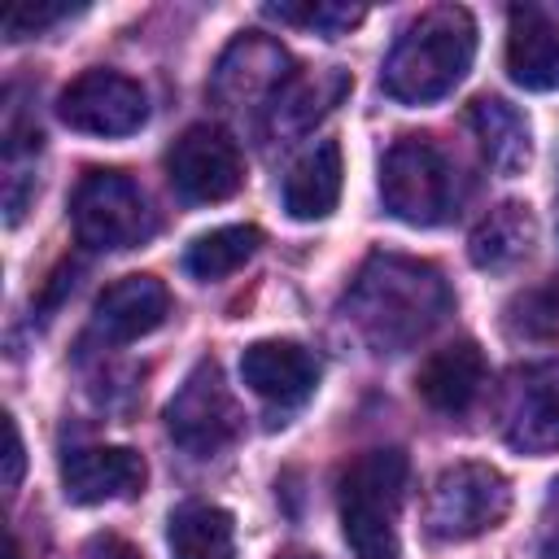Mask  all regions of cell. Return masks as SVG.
Segmentation results:
<instances>
[{"mask_svg":"<svg viewBox=\"0 0 559 559\" xmlns=\"http://www.w3.org/2000/svg\"><path fill=\"white\" fill-rule=\"evenodd\" d=\"M450 284L432 262L406 253H371L345 293V319L376 354L424 341L450 314Z\"/></svg>","mask_w":559,"mask_h":559,"instance_id":"6da1fadb","label":"cell"},{"mask_svg":"<svg viewBox=\"0 0 559 559\" xmlns=\"http://www.w3.org/2000/svg\"><path fill=\"white\" fill-rule=\"evenodd\" d=\"M472 57H476L472 13L463 4H437L424 9L415 22H406V31L384 57L380 83L402 105H428L463 83Z\"/></svg>","mask_w":559,"mask_h":559,"instance_id":"7a4b0ae2","label":"cell"},{"mask_svg":"<svg viewBox=\"0 0 559 559\" xmlns=\"http://www.w3.org/2000/svg\"><path fill=\"white\" fill-rule=\"evenodd\" d=\"M411 463L397 445L362 450L336 480L341 533L354 559H397V515L406 502Z\"/></svg>","mask_w":559,"mask_h":559,"instance_id":"3957f363","label":"cell"},{"mask_svg":"<svg viewBox=\"0 0 559 559\" xmlns=\"http://www.w3.org/2000/svg\"><path fill=\"white\" fill-rule=\"evenodd\" d=\"M380 201L411 227H437L459 210V170L428 135H402L380 162Z\"/></svg>","mask_w":559,"mask_h":559,"instance_id":"277c9868","label":"cell"},{"mask_svg":"<svg viewBox=\"0 0 559 559\" xmlns=\"http://www.w3.org/2000/svg\"><path fill=\"white\" fill-rule=\"evenodd\" d=\"M70 223L87 249H135L157 231L144 188L122 170H87L70 197Z\"/></svg>","mask_w":559,"mask_h":559,"instance_id":"5b68a950","label":"cell"},{"mask_svg":"<svg viewBox=\"0 0 559 559\" xmlns=\"http://www.w3.org/2000/svg\"><path fill=\"white\" fill-rule=\"evenodd\" d=\"M511 511V480L489 463H454L445 467L424 507L428 537L437 542H472L498 528Z\"/></svg>","mask_w":559,"mask_h":559,"instance_id":"8992f818","label":"cell"},{"mask_svg":"<svg viewBox=\"0 0 559 559\" xmlns=\"http://www.w3.org/2000/svg\"><path fill=\"white\" fill-rule=\"evenodd\" d=\"M166 432L175 437L179 450L197 459H210L240 437V406L223 384L214 358H201L166 402Z\"/></svg>","mask_w":559,"mask_h":559,"instance_id":"52a82bcc","label":"cell"},{"mask_svg":"<svg viewBox=\"0 0 559 559\" xmlns=\"http://www.w3.org/2000/svg\"><path fill=\"white\" fill-rule=\"evenodd\" d=\"M288 79H293V61H288L284 44L262 31H245L223 48V57L210 74V96L218 109H227L236 118L271 114V105Z\"/></svg>","mask_w":559,"mask_h":559,"instance_id":"ba28073f","label":"cell"},{"mask_svg":"<svg viewBox=\"0 0 559 559\" xmlns=\"http://www.w3.org/2000/svg\"><path fill=\"white\" fill-rule=\"evenodd\" d=\"M498 428L520 454L559 450V358L507 371L498 389Z\"/></svg>","mask_w":559,"mask_h":559,"instance_id":"9c48e42d","label":"cell"},{"mask_svg":"<svg viewBox=\"0 0 559 559\" xmlns=\"http://www.w3.org/2000/svg\"><path fill=\"white\" fill-rule=\"evenodd\" d=\"M166 175H170V188L183 201L210 205V201H227V197L240 192V183H245V157H240L236 140L223 127L197 122V127H188L170 144Z\"/></svg>","mask_w":559,"mask_h":559,"instance_id":"30bf717a","label":"cell"},{"mask_svg":"<svg viewBox=\"0 0 559 559\" xmlns=\"http://www.w3.org/2000/svg\"><path fill=\"white\" fill-rule=\"evenodd\" d=\"M57 118L83 135H131L148 122V96L118 70H83L57 100Z\"/></svg>","mask_w":559,"mask_h":559,"instance_id":"8fae6325","label":"cell"},{"mask_svg":"<svg viewBox=\"0 0 559 559\" xmlns=\"http://www.w3.org/2000/svg\"><path fill=\"white\" fill-rule=\"evenodd\" d=\"M148 480V467L127 445H79L61 459V489L79 507L114 502L140 493Z\"/></svg>","mask_w":559,"mask_h":559,"instance_id":"7c38bea8","label":"cell"},{"mask_svg":"<svg viewBox=\"0 0 559 559\" xmlns=\"http://www.w3.org/2000/svg\"><path fill=\"white\" fill-rule=\"evenodd\" d=\"M319 358L297 345V341H253L245 354H240V376L245 384L271 402L275 411H293L301 406L314 384H319Z\"/></svg>","mask_w":559,"mask_h":559,"instance_id":"4fadbf2b","label":"cell"},{"mask_svg":"<svg viewBox=\"0 0 559 559\" xmlns=\"http://www.w3.org/2000/svg\"><path fill=\"white\" fill-rule=\"evenodd\" d=\"M170 314V293L162 280L153 275H122L114 280L96 306H92V332L109 345H131L140 336H148L153 328H162Z\"/></svg>","mask_w":559,"mask_h":559,"instance_id":"5bb4252c","label":"cell"},{"mask_svg":"<svg viewBox=\"0 0 559 559\" xmlns=\"http://www.w3.org/2000/svg\"><path fill=\"white\" fill-rule=\"evenodd\" d=\"M507 74L524 92L559 87V22L537 4H515L507 13Z\"/></svg>","mask_w":559,"mask_h":559,"instance_id":"9a60e30c","label":"cell"},{"mask_svg":"<svg viewBox=\"0 0 559 559\" xmlns=\"http://www.w3.org/2000/svg\"><path fill=\"white\" fill-rule=\"evenodd\" d=\"M485 354L476 341H450L432 349L415 376L419 397L441 415H463L485 389Z\"/></svg>","mask_w":559,"mask_h":559,"instance_id":"2e32d148","label":"cell"},{"mask_svg":"<svg viewBox=\"0 0 559 559\" xmlns=\"http://www.w3.org/2000/svg\"><path fill=\"white\" fill-rule=\"evenodd\" d=\"M349 96V74L341 66H323V70H293V79L280 87L266 127L275 135H306L319 118H328L341 100Z\"/></svg>","mask_w":559,"mask_h":559,"instance_id":"e0dca14e","label":"cell"},{"mask_svg":"<svg viewBox=\"0 0 559 559\" xmlns=\"http://www.w3.org/2000/svg\"><path fill=\"white\" fill-rule=\"evenodd\" d=\"M341 148L336 140H319L310 144L284 175V210L288 218L297 223H314V218H328L341 201Z\"/></svg>","mask_w":559,"mask_h":559,"instance_id":"ac0fdd59","label":"cell"},{"mask_svg":"<svg viewBox=\"0 0 559 559\" xmlns=\"http://www.w3.org/2000/svg\"><path fill=\"white\" fill-rule=\"evenodd\" d=\"M472 131L480 140V153L485 162L498 170V175H524V166L533 162V131H528V118L502 100V96H476L472 109Z\"/></svg>","mask_w":559,"mask_h":559,"instance_id":"d6986e66","label":"cell"},{"mask_svg":"<svg viewBox=\"0 0 559 559\" xmlns=\"http://www.w3.org/2000/svg\"><path fill=\"white\" fill-rule=\"evenodd\" d=\"M533 240H537V218H533V210L520 205V201H502V205H493V210L476 223V231H472V240H467V258H472L480 271H507V266H515V262L528 258Z\"/></svg>","mask_w":559,"mask_h":559,"instance_id":"ffe728a7","label":"cell"},{"mask_svg":"<svg viewBox=\"0 0 559 559\" xmlns=\"http://www.w3.org/2000/svg\"><path fill=\"white\" fill-rule=\"evenodd\" d=\"M170 559H236V520L214 502H183L166 524Z\"/></svg>","mask_w":559,"mask_h":559,"instance_id":"44dd1931","label":"cell"},{"mask_svg":"<svg viewBox=\"0 0 559 559\" xmlns=\"http://www.w3.org/2000/svg\"><path fill=\"white\" fill-rule=\"evenodd\" d=\"M258 245H262V231H258L253 223L214 227V231H205V236H197V240L188 245V253H183V271H188L192 280L214 284V280L240 271V266L258 253Z\"/></svg>","mask_w":559,"mask_h":559,"instance_id":"7402d4cb","label":"cell"},{"mask_svg":"<svg viewBox=\"0 0 559 559\" xmlns=\"http://www.w3.org/2000/svg\"><path fill=\"white\" fill-rule=\"evenodd\" d=\"M39 140L44 135L35 122H22L17 114H9V122H4V210H9V223H17L26 201L35 197Z\"/></svg>","mask_w":559,"mask_h":559,"instance_id":"603a6c76","label":"cell"},{"mask_svg":"<svg viewBox=\"0 0 559 559\" xmlns=\"http://www.w3.org/2000/svg\"><path fill=\"white\" fill-rule=\"evenodd\" d=\"M266 17H275V22H284V26H301V31H314V35H328V39H336V35H349L362 17H367V9H358V4H336V0H306V4H266Z\"/></svg>","mask_w":559,"mask_h":559,"instance_id":"cb8c5ba5","label":"cell"},{"mask_svg":"<svg viewBox=\"0 0 559 559\" xmlns=\"http://www.w3.org/2000/svg\"><path fill=\"white\" fill-rule=\"evenodd\" d=\"M507 328L524 341H546L559 332V280H546L537 288H524L507 306Z\"/></svg>","mask_w":559,"mask_h":559,"instance_id":"d4e9b609","label":"cell"},{"mask_svg":"<svg viewBox=\"0 0 559 559\" xmlns=\"http://www.w3.org/2000/svg\"><path fill=\"white\" fill-rule=\"evenodd\" d=\"M83 4H66V0H22V4H9L4 9V39H31V35H44L48 26L74 17Z\"/></svg>","mask_w":559,"mask_h":559,"instance_id":"484cf974","label":"cell"},{"mask_svg":"<svg viewBox=\"0 0 559 559\" xmlns=\"http://www.w3.org/2000/svg\"><path fill=\"white\" fill-rule=\"evenodd\" d=\"M4 489H17L22 480V467H26V450H22V432H17V419L4 415Z\"/></svg>","mask_w":559,"mask_h":559,"instance_id":"4316f807","label":"cell"},{"mask_svg":"<svg viewBox=\"0 0 559 559\" xmlns=\"http://www.w3.org/2000/svg\"><path fill=\"white\" fill-rule=\"evenodd\" d=\"M83 559H144L131 542H122L118 533H96L87 546H83Z\"/></svg>","mask_w":559,"mask_h":559,"instance_id":"83f0119b","label":"cell"},{"mask_svg":"<svg viewBox=\"0 0 559 559\" xmlns=\"http://www.w3.org/2000/svg\"><path fill=\"white\" fill-rule=\"evenodd\" d=\"M546 524L555 528L550 537H559V480L550 485V493H546Z\"/></svg>","mask_w":559,"mask_h":559,"instance_id":"f1b7e54d","label":"cell"},{"mask_svg":"<svg viewBox=\"0 0 559 559\" xmlns=\"http://www.w3.org/2000/svg\"><path fill=\"white\" fill-rule=\"evenodd\" d=\"M542 559H559V537H550V542L542 546Z\"/></svg>","mask_w":559,"mask_h":559,"instance_id":"f546056e","label":"cell"},{"mask_svg":"<svg viewBox=\"0 0 559 559\" xmlns=\"http://www.w3.org/2000/svg\"><path fill=\"white\" fill-rule=\"evenodd\" d=\"M280 559H323V555H310V550H284Z\"/></svg>","mask_w":559,"mask_h":559,"instance_id":"4dcf8cb0","label":"cell"},{"mask_svg":"<svg viewBox=\"0 0 559 559\" xmlns=\"http://www.w3.org/2000/svg\"><path fill=\"white\" fill-rule=\"evenodd\" d=\"M9 559H22V546H17V537H9Z\"/></svg>","mask_w":559,"mask_h":559,"instance_id":"1f68e13d","label":"cell"}]
</instances>
